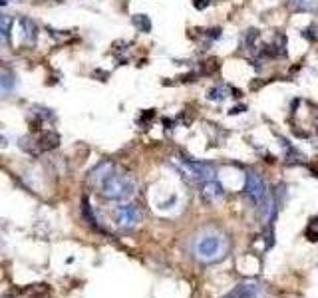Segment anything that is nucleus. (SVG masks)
<instances>
[{
  "label": "nucleus",
  "instance_id": "12",
  "mask_svg": "<svg viewBox=\"0 0 318 298\" xmlns=\"http://www.w3.org/2000/svg\"><path fill=\"white\" fill-rule=\"evenodd\" d=\"M280 145H282V149H284V155H287V159L291 165H295V163H302L304 161V155L296 149L295 145L291 143V141H287L284 138H280Z\"/></svg>",
  "mask_w": 318,
  "mask_h": 298
},
{
  "label": "nucleus",
  "instance_id": "3",
  "mask_svg": "<svg viewBox=\"0 0 318 298\" xmlns=\"http://www.w3.org/2000/svg\"><path fill=\"white\" fill-rule=\"evenodd\" d=\"M245 197L249 199L252 205H261L265 199H267V195H269V191H267V185L263 181V177L259 175V173H255V171H249L247 173V177H245Z\"/></svg>",
  "mask_w": 318,
  "mask_h": 298
},
{
  "label": "nucleus",
  "instance_id": "17",
  "mask_svg": "<svg viewBox=\"0 0 318 298\" xmlns=\"http://www.w3.org/2000/svg\"><path fill=\"white\" fill-rule=\"evenodd\" d=\"M227 93H229L227 86L219 84V86H215V88H211V90L207 92V97H209L211 102H223V100L227 97Z\"/></svg>",
  "mask_w": 318,
  "mask_h": 298
},
{
  "label": "nucleus",
  "instance_id": "10",
  "mask_svg": "<svg viewBox=\"0 0 318 298\" xmlns=\"http://www.w3.org/2000/svg\"><path fill=\"white\" fill-rule=\"evenodd\" d=\"M259 209H261V219H263V223H265V225L273 223L274 217H276V201H274V197H269V195H267V199L259 205Z\"/></svg>",
  "mask_w": 318,
  "mask_h": 298
},
{
  "label": "nucleus",
  "instance_id": "19",
  "mask_svg": "<svg viewBox=\"0 0 318 298\" xmlns=\"http://www.w3.org/2000/svg\"><path fill=\"white\" fill-rule=\"evenodd\" d=\"M300 34H302L308 42H316L318 40V26H308V28H304Z\"/></svg>",
  "mask_w": 318,
  "mask_h": 298
},
{
  "label": "nucleus",
  "instance_id": "15",
  "mask_svg": "<svg viewBox=\"0 0 318 298\" xmlns=\"http://www.w3.org/2000/svg\"><path fill=\"white\" fill-rule=\"evenodd\" d=\"M12 16L8 14H2L0 12V44H4L8 38H10V30H12Z\"/></svg>",
  "mask_w": 318,
  "mask_h": 298
},
{
  "label": "nucleus",
  "instance_id": "16",
  "mask_svg": "<svg viewBox=\"0 0 318 298\" xmlns=\"http://www.w3.org/2000/svg\"><path fill=\"white\" fill-rule=\"evenodd\" d=\"M289 4L298 10V12H314L316 10V2L314 0H289Z\"/></svg>",
  "mask_w": 318,
  "mask_h": 298
},
{
  "label": "nucleus",
  "instance_id": "6",
  "mask_svg": "<svg viewBox=\"0 0 318 298\" xmlns=\"http://www.w3.org/2000/svg\"><path fill=\"white\" fill-rule=\"evenodd\" d=\"M201 195H203V199L207 201V203H217V201L223 199L225 189L221 187V183H217L215 179H211V181H205L203 183V187H201Z\"/></svg>",
  "mask_w": 318,
  "mask_h": 298
},
{
  "label": "nucleus",
  "instance_id": "2",
  "mask_svg": "<svg viewBox=\"0 0 318 298\" xmlns=\"http://www.w3.org/2000/svg\"><path fill=\"white\" fill-rule=\"evenodd\" d=\"M136 189L137 183L134 175L121 171H110L100 183L102 197L108 201H128L130 197H134Z\"/></svg>",
  "mask_w": 318,
  "mask_h": 298
},
{
  "label": "nucleus",
  "instance_id": "13",
  "mask_svg": "<svg viewBox=\"0 0 318 298\" xmlns=\"http://www.w3.org/2000/svg\"><path fill=\"white\" fill-rule=\"evenodd\" d=\"M110 171H112V163H110V161H102V163H98L90 173H88V175H90V181L91 183H96V181L102 183V179H104Z\"/></svg>",
  "mask_w": 318,
  "mask_h": 298
},
{
  "label": "nucleus",
  "instance_id": "1",
  "mask_svg": "<svg viewBox=\"0 0 318 298\" xmlns=\"http://www.w3.org/2000/svg\"><path fill=\"white\" fill-rule=\"evenodd\" d=\"M229 249H231V243H229L227 235L215 227H207L201 233H197V237L193 239V245H191L193 256L203 264H215V262L223 260L227 256Z\"/></svg>",
  "mask_w": 318,
  "mask_h": 298
},
{
  "label": "nucleus",
  "instance_id": "23",
  "mask_svg": "<svg viewBox=\"0 0 318 298\" xmlns=\"http://www.w3.org/2000/svg\"><path fill=\"white\" fill-rule=\"evenodd\" d=\"M6 4V0H0V6H4Z\"/></svg>",
  "mask_w": 318,
  "mask_h": 298
},
{
  "label": "nucleus",
  "instance_id": "5",
  "mask_svg": "<svg viewBox=\"0 0 318 298\" xmlns=\"http://www.w3.org/2000/svg\"><path fill=\"white\" fill-rule=\"evenodd\" d=\"M181 169L195 181H211L215 177V167L205 163V161H195V159H181Z\"/></svg>",
  "mask_w": 318,
  "mask_h": 298
},
{
  "label": "nucleus",
  "instance_id": "7",
  "mask_svg": "<svg viewBox=\"0 0 318 298\" xmlns=\"http://www.w3.org/2000/svg\"><path fill=\"white\" fill-rule=\"evenodd\" d=\"M237 290H239L241 298H265L267 296L265 286H263V284H259V282H255V280L241 282V284L237 286Z\"/></svg>",
  "mask_w": 318,
  "mask_h": 298
},
{
  "label": "nucleus",
  "instance_id": "14",
  "mask_svg": "<svg viewBox=\"0 0 318 298\" xmlns=\"http://www.w3.org/2000/svg\"><path fill=\"white\" fill-rule=\"evenodd\" d=\"M82 211H84V217H86V221H88V225H90L91 229L106 233V230L100 227V221H98V217H96V213H93V209H91V205L88 203V199H86V197L82 199Z\"/></svg>",
  "mask_w": 318,
  "mask_h": 298
},
{
  "label": "nucleus",
  "instance_id": "18",
  "mask_svg": "<svg viewBox=\"0 0 318 298\" xmlns=\"http://www.w3.org/2000/svg\"><path fill=\"white\" fill-rule=\"evenodd\" d=\"M134 24H136V28L139 32H149L151 30V20H149V16H145V14H136L134 16Z\"/></svg>",
  "mask_w": 318,
  "mask_h": 298
},
{
  "label": "nucleus",
  "instance_id": "20",
  "mask_svg": "<svg viewBox=\"0 0 318 298\" xmlns=\"http://www.w3.org/2000/svg\"><path fill=\"white\" fill-rule=\"evenodd\" d=\"M209 2H211V0H193V4H195V8H197V10H203Z\"/></svg>",
  "mask_w": 318,
  "mask_h": 298
},
{
  "label": "nucleus",
  "instance_id": "9",
  "mask_svg": "<svg viewBox=\"0 0 318 298\" xmlns=\"http://www.w3.org/2000/svg\"><path fill=\"white\" fill-rule=\"evenodd\" d=\"M60 145V136L56 134V131H42L40 134V138L36 141V147H38V151H50V149H54V147H58Z\"/></svg>",
  "mask_w": 318,
  "mask_h": 298
},
{
  "label": "nucleus",
  "instance_id": "22",
  "mask_svg": "<svg viewBox=\"0 0 318 298\" xmlns=\"http://www.w3.org/2000/svg\"><path fill=\"white\" fill-rule=\"evenodd\" d=\"M223 298H241V294H239V290H237V286H235V288H233L231 292H227Z\"/></svg>",
  "mask_w": 318,
  "mask_h": 298
},
{
  "label": "nucleus",
  "instance_id": "8",
  "mask_svg": "<svg viewBox=\"0 0 318 298\" xmlns=\"http://www.w3.org/2000/svg\"><path fill=\"white\" fill-rule=\"evenodd\" d=\"M18 22H20V28H22V40L32 46L36 42V38H38V26H36V22L32 18H28V16H22Z\"/></svg>",
  "mask_w": 318,
  "mask_h": 298
},
{
  "label": "nucleus",
  "instance_id": "11",
  "mask_svg": "<svg viewBox=\"0 0 318 298\" xmlns=\"http://www.w3.org/2000/svg\"><path fill=\"white\" fill-rule=\"evenodd\" d=\"M16 88V78L10 72H2L0 74V97H6L14 92Z\"/></svg>",
  "mask_w": 318,
  "mask_h": 298
},
{
  "label": "nucleus",
  "instance_id": "21",
  "mask_svg": "<svg viewBox=\"0 0 318 298\" xmlns=\"http://www.w3.org/2000/svg\"><path fill=\"white\" fill-rule=\"evenodd\" d=\"M245 110H247L245 106H237V108H231V112H229V114H231V115H237V114H243Z\"/></svg>",
  "mask_w": 318,
  "mask_h": 298
},
{
  "label": "nucleus",
  "instance_id": "4",
  "mask_svg": "<svg viewBox=\"0 0 318 298\" xmlns=\"http://www.w3.org/2000/svg\"><path fill=\"white\" fill-rule=\"evenodd\" d=\"M114 221L119 229L132 230L141 223V209L137 205H119L114 211Z\"/></svg>",
  "mask_w": 318,
  "mask_h": 298
}]
</instances>
